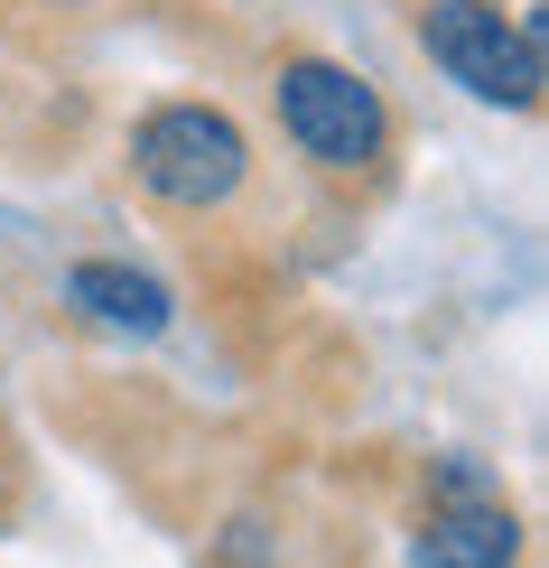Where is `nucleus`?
I'll list each match as a JSON object with an SVG mask.
<instances>
[{"label":"nucleus","instance_id":"7ed1b4c3","mask_svg":"<svg viewBox=\"0 0 549 568\" xmlns=\"http://www.w3.org/2000/svg\"><path fill=\"white\" fill-rule=\"evenodd\" d=\"M279 122H289V140L317 169H373L382 140H392V112H382V93L354 75V65H326V57H289L279 65Z\"/></svg>","mask_w":549,"mask_h":568},{"label":"nucleus","instance_id":"f257e3e1","mask_svg":"<svg viewBox=\"0 0 549 568\" xmlns=\"http://www.w3.org/2000/svg\"><path fill=\"white\" fill-rule=\"evenodd\" d=\"M419 47L475 103H504V112L540 103V19H504V0H428Z\"/></svg>","mask_w":549,"mask_h":568},{"label":"nucleus","instance_id":"20e7f679","mask_svg":"<svg viewBox=\"0 0 549 568\" xmlns=\"http://www.w3.org/2000/svg\"><path fill=\"white\" fill-rule=\"evenodd\" d=\"M410 568H521V523L494 494H466V504H438L410 540Z\"/></svg>","mask_w":549,"mask_h":568},{"label":"nucleus","instance_id":"39448f33","mask_svg":"<svg viewBox=\"0 0 549 568\" xmlns=\"http://www.w3.org/2000/svg\"><path fill=\"white\" fill-rule=\"evenodd\" d=\"M65 298H75L84 317L122 326V336H159V326H169V290H159L150 271H131V262H75L65 271Z\"/></svg>","mask_w":549,"mask_h":568},{"label":"nucleus","instance_id":"f03ea898","mask_svg":"<svg viewBox=\"0 0 549 568\" xmlns=\"http://www.w3.org/2000/svg\"><path fill=\"white\" fill-rule=\"evenodd\" d=\"M131 178L150 186V196H169V205H224L233 186L252 178V150H243V131H233V112L159 103V112H140V131H131Z\"/></svg>","mask_w":549,"mask_h":568}]
</instances>
